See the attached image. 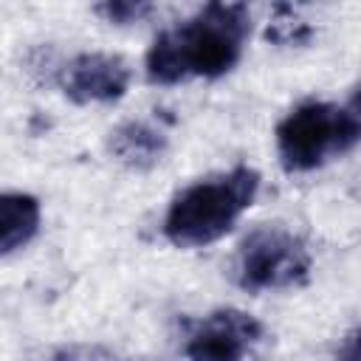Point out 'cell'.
Instances as JSON below:
<instances>
[{
	"label": "cell",
	"instance_id": "9c48e42d",
	"mask_svg": "<svg viewBox=\"0 0 361 361\" xmlns=\"http://www.w3.org/2000/svg\"><path fill=\"white\" fill-rule=\"evenodd\" d=\"M96 11H99L107 23L127 25V23H138L144 14H149L152 6H149V3H141V0H135V3H121V0H116V3H102V6H96Z\"/></svg>",
	"mask_w": 361,
	"mask_h": 361
},
{
	"label": "cell",
	"instance_id": "3957f363",
	"mask_svg": "<svg viewBox=\"0 0 361 361\" xmlns=\"http://www.w3.org/2000/svg\"><path fill=\"white\" fill-rule=\"evenodd\" d=\"M361 141V121L330 102H302L276 124V155L288 172H310Z\"/></svg>",
	"mask_w": 361,
	"mask_h": 361
},
{
	"label": "cell",
	"instance_id": "52a82bcc",
	"mask_svg": "<svg viewBox=\"0 0 361 361\" xmlns=\"http://www.w3.org/2000/svg\"><path fill=\"white\" fill-rule=\"evenodd\" d=\"M110 152L130 169H149L166 152V133L152 121H124L110 133Z\"/></svg>",
	"mask_w": 361,
	"mask_h": 361
},
{
	"label": "cell",
	"instance_id": "30bf717a",
	"mask_svg": "<svg viewBox=\"0 0 361 361\" xmlns=\"http://www.w3.org/2000/svg\"><path fill=\"white\" fill-rule=\"evenodd\" d=\"M336 361H361V327L350 330L341 338L338 353H336Z\"/></svg>",
	"mask_w": 361,
	"mask_h": 361
},
{
	"label": "cell",
	"instance_id": "7a4b0ae2",
	"mask_svg": "<svg viewBox=\"0 0 361 361\" xmlns=\"http://www.w3.org/2000/svg\"><path fill=\"white\" fill-rule=\"evenodd\" d=\"M257 189L259 172L245 164L186 186L166 209L164 237L178 248H197L226 237L254 203Z\"/></svg>",
	"mask_w": 361,
	"mask_h": 361
},
{
	"label": "cell",
	"instance_id": "ba28073f",
	"mask_svg": "<svg viewBox=\"0 0 361 361\" xmlns=\"http://www.w3.org/2000/svg\"><path fill=\"white\" fill-rule=\"evenodd\" d=\"M39 200L25 192H6L0 197V251L8 257L17 248L28 245L39 231Z\"/></svg>",
	"mask_w": 361,
	"mask_h": 361
},
{
	"label": "cell",
	"instance_id": "5b68a950",
	"mask_svg": "<svg viewBox=\"0 0 361 361\" xmlns=\"http://www.w3.org/2000/svg\"><path fill=\"white\" fill-rule=\"evenodd\" d=\"M262 324L237 307H220L192 324L186 336L189 361H245L262 341Z\"/></svg>",
	"mask_w": 361,
	"mask_h": 361
},
{
	"label": "cell",
	"instance_id": "8992f818",
	"mask_svg": "<svg viewBox=\"0 0 361 361\" xmlns=\"http://www.w3.org/2000/svg\"><path fill=\"white\" fill-rule=\"evenodd\" d=\"M65 96L76 104L90 102H116L130 87V68L116 54H76L59 73Z\"/></svg>",
	"mask_w": 361,
	"mask_h": 361
},
{
	"label": "cell",
	"instance_id": "8fae6325",
	"mask_svg": "<svg viewBox=\"0 0 361 361\" xmlns=\"http://www.w3.org/2000/svg\"><path fill=\"white\" fill-rule=\"evenodd\" d=\"M347 110H350V113H353V116L361 121V85H358V87H355V93L350 96V102H347Z\"/></svg>",
	"mask_w": 361,
	"mask_h": 361
},
{
	"label": "cell",
	"instance_id": "6da1fadb",
	"mask_svg": "<svg viewBox=\"0 0 361 361\" xmlns=\"http://www.w3.org/2000/svg\"><path fill=\"white\" fill-rule=\"evenodd\" d=\"M248 31V6L209 3L152 39L147 51V76L155 85H175L192 76H223L243 56Z\"/></svg>",
	"mask_w": 361,
	"mask_h": 361
},
{
	"label": "cell",
	"instance_id": "277c9868",
	"mask_svg": "<svg viewBox=\"0 0 361 361\" xmlns=\"http://www.w3.org/2000/svg\"><path fill=\"white\" fill-rule=\"evenodd\" d=\"M313 257L307 243L282 226H259L254 228L237 251L234 276L243 290H282L305 285L310 276Z\"/></svg>",
	"mask_w": 361,
	"mask_h": 361
}]
</instances>
